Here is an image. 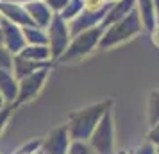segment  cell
Instances as JSON below:
<instances>
[{"label": "cell", "instance_id": "cell-1", "mask_svg": "<svg viewBox=\"0 0 159 154\" xmlns=\"http://www.w3.org/2000/svg\"><path fill=\"white\" fill-rule=\"evenodd\" d=\"M141 30H143V25H141V20H139L138 11L134 9L123 20L113 23L111 27H107V29L104 30L98 47L100 49H109V47L120 45L123 41L130 40V38H134L136 34H139Z\"/></svg>", "mask_w": 159, "mask_h": 154}, {"label": "cell", "instance_id": "cell-2", "mask_svg": "<svg viewBox=\"0 0 159 154\" xmlns=\"http://www.w3.org/2000/svg\"><path fill=\"white\" fill-rule=\"evenodd\" d=\"M104 30L106 29L102 25H97V27H91V29H88L84 32L77 34L75 38H72L68 49H66L65 54L57 61L66 63V61H73V59H80V58H84V56H88L97 45L100 43V38L104 34Z\"/></svg>", "mask_w": 159, "mask_h": 154}, {"label": "cell", "instance_id": "cell-3", "mask_svg": "<svg viewBox=\"0 0 159 154\" xmlns=\"http://www.w3.org/2000/svg\"><path fill=\"white\" fill-rule=\"evenodd\" d=\"M47 36H48V49H50V58L59 59L65 50L68 49V45L72 41L70 38V30H68V23L61 18L59 15H54L50 25L47 27Z\"/></svg>", "mask_w": 159, "mask_h": 154}, {"label": "cell", "instance_id": "cell-4", "mask_svg": "<svg viewBox=\"0 0 159 154\" xmlns=\"http://www.w3.org/2000/svg\"><path fill=\"white\" fill-rule=\"evenodd\" d=\"M111 106V100L107 102H100L93 106V108H86V110L79 111L75 117H72V134L73 138H86L89 136V131L93 129L95 122L100 118L102 111H106Z\"/></svg>", "mask_w": 159, "mask_h": 154}, {"label": "cell", "instance_id": "cell-5", "mask_svg": "<svg viewBox=\"0 0 159 154\" xmlns=\"http://www.w3.org/2000/svg\"><path fill=\"white\" fill-rule=\"evenodd\" d=\"M47 75H48V68H41V70L27 75L25 79H22L20 86H18V95H16L15 104H22L25 100L32 99L34 95H38V91L41 90L43 82L47 81Z\"/></svg>", "mask_w": 159, "mask_h": 154}, {"label": "cell", "instance_id": "cell-6", "mask_svg": "<svg viewBox=\"0 0 159 154\" xmlns=\"http://www.w3.org/2000/svg\"><path fill=\"white\" fill-rule=\"evenodd\" d=\"M109 6H111V4H109ZM109 6H107V7H104V9H100V11H88V9H84V11L75 18V20H72V22L68 23L70 38H75L77 34L84 32V30L100 25L102 20H104V16H106V13H107Z\"/></svg>", "mask_w": 159, "mask_h": 154}, {"label": "cell", "instance_id": "cell-7", "mask_svg": "<svg viewBox=\"0 0 159 154\" xmlns=\"http://www.w3.org/2000/svg\"><path fill=\"white\" fill-rule=\"evenodd\" d=\"M0 30H2V38H4V47L7 49L11 54H20V52L27 47V41L23 38L22 27H18L15 23L7 22L2 18L0 22Z\"/></svg>", "mask_w": 159, "mask_h": 154}, {"label": "cell", "instance_id": "cell-8", "mask_svg": "<svg viewBox=\"0 0 159 154\" xmlns=\"http://www.w3.org/2000/svg\"><path fill=\"white\" fill-rule=\"evenodd\" d=\"M0 15H2L4 20L15 23L18 27H34V22L30 20L29 13L25 11L22 4H16V2H11V0L0 2Z\"/></svg>", "mask_w": 159, "mask_h": 154}, {"label": "cell", "instance_id": "cell-9", "mask_svg": "<svg viewBox=\"0 0 159 154\" xmlns=\"http://www.w3.org/2000/svg\"><path fill=\"white\" fill-rule=\"evenodd\" d=\"M23 7H25V11L29 13L30 20L34 22V25H36V27L47 30V27L50 25L52 18H54V13L50 11V7L47 6V2H45V0L30 2V4H25Z\"/></svg>", "mask_w": 159, "mask_h": 154}, {"label": "cell", "instance_id": "cell-10", "mask_svg": "<svg viewBox=\"0 0 159 154\" xmlns=\"http://www.w3.org/2000/svg\"><path fill=\"white\" fill-rule=\"evenodd\" d=\"M48 66H50L48 63L32 61V59L23 58L20 54H16L15 58H13V72H15L16 79H25L27 75L38 72V70H41V68H48Z\"/></svg>", "mask_w": 159, "mask_h": 154}, {"label": "cell", "instance_id": "cell-11", "mask_svg": "<svg viewBox=\"0 0 159 154\" xmlns=\"http://www.w3.org/2000/svg\"><path fill=\"white\" fill-rule=\"evenodd\" d=\"M136 11H138V15H139V20H141L143 29L152 32V29L157 25L154 0H136Z\"/></svg>", "mask_w": 159, "mask_h": 154}, {"label": "cell", "instance_id": "cell-12", "mask_svg": "<svg viewBox=\"0 0 159 154\" xmlns=\"http://www.w3.org/2000/svg\"><path fill=\"white\" fill-rule=\"evenodd\" d=\"M97 136H100V140H95V149L98 151L100 154H111V118H109V115H104V118H102L100 122V127L97 129Z\"/></svg>", "mask_w": 159, "mask_h": 154}, {"label": "cell", "instance_id": "cell-13", "mask_svg": "<svg viewBox=\"0 0 159 154\" xmlns=\"http://www.w3.org/2000/svg\"><path fill=\"white\" fill-rule=\"evenodd\" d=\"M0 93L2 97L11 102L13 99L18 95V84H16V77L9 70H0Z\"/></svg>", "mask_w": 159, "mask_h": 154}, {"label": "cell", "instance_id": "cell-14", "mask_svg": "<svg viewBox=\"0 0 159 154\" xmlns=\"http://www.w3.org/2000/svg\"><path fill=\"white\" fill-rule=\"evenodd\" d=\"M20 56L27 59H32V61H39V63H48L50 59V49L48 45H27Z\"/></svg>", "mask_w": 159, "mask_h": 154}, {"label": "cell", "instance_id": "cell-15", "mask_svg": "<svg viewBox=\"0 0 159 154\" xmlns=\"http://www.w3.org/2000/svg\"><path fill=\"white\" fill-rule=\"evenodd\" d=\"M23 30V38L27 45H48V36L45 29H39V27H22Z\"/></svg>", "mask_w": 159, "mask_h": 154}, {"label": "cell", "instance_id": "cell-16", "mask_svg": "<svg viewBox=\"0 0 159 154\" xmlns=\"http://www.w3.org/2000/svg\"><path fill=\"white\" fill-rule=\"evenodd\" d=\"M82 11H84V4H82V0H70L68 6L59 13V16H61L66 23H70L72 20H75Z\"/></svg>", "mask_w": 159, "mask_h": 154}, {"label": "cell", "instance_id": "cell-17", "mask_svg": "<svg viewBox=\"0 0 159 154\" xmlns=\"http://www.w3.org/2000/svg\"><path fill=\"white\" fill-rule=\"evenodd\" d=\"M57 133H54L50 136V140H47V145L45 149L48 151L50 154H63L65 152V145H61V143H65V127L63 129H56Z\"/></svg>", "mask_w": 159, "mask_h": 154}, {"label": "cell", "instance_id": "cell-18", "mask_svg": "<svg viewBox=\"0 0 159 154\" xmlns=\"http://www.w3.org/2000/svg\"><path fill=\"white\" fill-rule=\"evenodd\" d=\"M0 70H13V58H11V52L0 45Z\"/></svg>", "mask_w": 159, "mask_h": 154}, {"label": "cell", "instance_id": "cell-19", "mask_svg": "<svg viewBox=\"0 0 159 154\" xmlns=\"http://www.w3.org/2000/svg\"><path fill=\"white\" fill-rule=\"evenodd\" d=\"M159 120V91H154L150 95V122Z\"/></svg>", "mask_w": 159, "mask_h": 154}, {"label": "cell", "instance_id": "cell-20", "mask_svg": "<svg viewBox=\"0 0 159 154\" xmlns=\"http://www.w3.org/2000/svg\"><path fill=\"white\" fill-rule=\"evenodd\" d=\"M82 4H84V9H88V11H100L109 6L106 0H82Z\"/></svg>", "mask_w": 159, "mask_h": 154}, {"label": "cell", "instance_id": "cell-21", "mask_svg": "<svg viewBox=\"0 0 159 154\" xmlns=\"http://www.w3.org/2000/svg\"><path fill=\"white\" fill-rule=\"evenodd\" d=\"M45 2H47V6L50 7V11L54 13V15H59V13L68 6L70 0H45Z\"/></svg>", "mask_w": 159, "mask_h": 154}, {"label": "cell", "instance_id": "cell-22", "mask_svg": "<svg viewBox=\"0 0 159 154\" xmlns=\"http://www.w3.org/2000/svg\"><path fill=\"white\" fill-rule=\"evenodd\" d=\"M70 154H89V151L86 149V145H84V143H73Z\"/></svg>", "mask_w": 159, "mask_h": 154}, {"label": "cell", "instance_id": "cell-23", "mask_svg": "<svg viewBox=\"0 0 159 154\" xmlns=\"http://www.w3.org/2000/svg\"><path fill=\"white\" fill-rule=\"evenodd\" d=\"M150 36H152V43H154V45H156V47L159 49V23L156 25V27H154V29H152Z\"/></svg>", "mask_w": 159, "mask_h": 154}, {"label": "cell", "instance_id": "cell-24", "mask_svg": "<svg viewBox=\"0 0 159 154\" xmlns=\"http://www.w3.org/2000/svg\"><path fill=\"white\" fill-rule=\"evenodd\" d=\"M7 118H9V110H0V129H2L4 122H7Z\"/></svg>", "mask_w": 159, "mask_h": 154}, {"label": "cell", "instance_id": "cell-25", "mask_svg": "<svg viewBox=\"0 0 159 154\" xmlns=\"http://www.w3.org/2000/svg\"><path fill=\"white\" fill-rule=\"evenodd\" d=\"M150 138L154 140V142H157V143H159V125L156 127V131H154V133L150 134Z\"/></svg>", "mask_w": 159, "mask_h": 154}, {"label": "cell", "instance_id": "cell-26", "mask_svg": "<svg viewBox=\"0 0 159 154\" xmlns=\"http://www.w3.org/2000/svg\"><path fill=\"white\" fill-rule=\"evenodd\" d=\"M154 9H156V20L159 23V0H154Z\"/></svg>", "mask_w": 159, "mask_h": 154}, {"label": "cell", "instance_id": "cell-27", "mask_svg": "<svg viewBox=\"0 0 159 154\" xmlns=\"http://www.w3.org/2000/svg\"><path fill=\"white\" fill-rule=\"evenodd\" d=\"M11 2H16V4H22V6H25V4H30V2H36V0H11Z\"/></svg>", "mask_w": 159, "mask_h": 154}, {"label": "cell", "instance_id": "cell-28", "mask_svg": "<svg viewBox=\"0 0 159 154\" xmlns=\"http://www.w3.org/2000/svg\"><path fill=\"white\" fill-rule=\"evenodd\" d=\"M2 104H4V97H2V93H0V110H2Z\"/></svg>", "mask_w": 159, "mask_h": 154}, {"label": "cell", "instance_id": "cell-29", "mask_svg": "<svg viewBox=\"0 0 159 154\" xmlns=\"http://www.w3.org/2000/svg\"><path fill=\"white\" fill-rule=\"evenodd\" d=\"M0 22H2V15H0Z\"/></svg>", "mask_w": 159, "mask_h": 154}, {"label": "cell", "instance_id": "cell-30", "mask_svg": "<svg viewBox=\"0 0 159 154\" xmlns=\"http://www.w3.org/2000/svg\"><path fill=\"white\" fill-rule=\"evenodd\" d=\"M0 2H6V0H0Z\"/></svg>", "mask_w": 159, "mask_h": 154}]
</instances>
